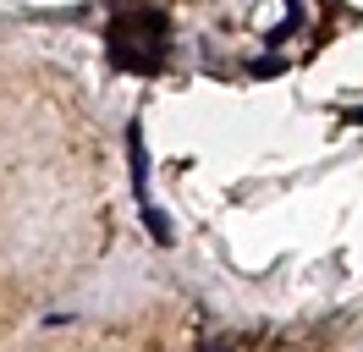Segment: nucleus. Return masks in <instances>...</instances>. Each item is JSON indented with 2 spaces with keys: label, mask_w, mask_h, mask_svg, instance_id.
Returning <instances> with one entry per match:
<instances>
[{
  "label": "nucleus",
  "mask_w": 363,
  "mask_h": 352,
  "mask_svg": "<svg viewBox=\"0 0 363 352\" xmlns=\"http://www.w3.org/2000/svg\"><path fill=\"white\" fill-rule=\"evenodd\" d=\"M127 160H133V193L138 204H143V220H149V231H155V242H171V220L155 209V198H149V154H143V127H127Z\"/></svg>",
  "instance_id": "1"
}]
</instances>
